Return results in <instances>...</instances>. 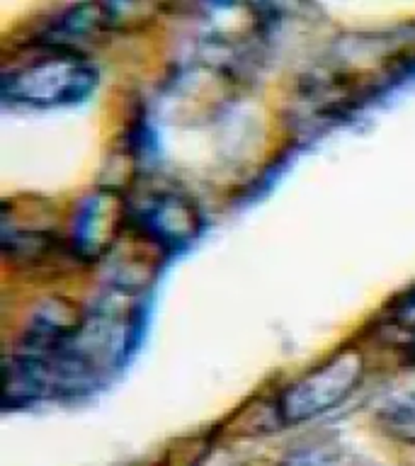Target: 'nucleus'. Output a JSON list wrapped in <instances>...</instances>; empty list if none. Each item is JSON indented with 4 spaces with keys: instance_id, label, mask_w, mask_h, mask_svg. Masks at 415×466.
<instances>
[{
    "instance_id": "f257e3e1",
    "label": "nucleus",
    "mask_w": 415,
    "mask_h": 466,
    "mask_svg": "<svg viewBox=\"0 0 415 466\" xmlns=\"http://www.w3.org/2000/svg\"><path fill=\"white\" fill-rule=\"evenodd\" d=\"M415 68V42L408 36L369 35L349 39L320 61L304 80L301 97L316 115L345 116Z\"/></svg>"
},
{
    "instance_id": "39448f33",
    "label": "nucleus",
    "mask_w": 415,
    "mask_h": 466,
    "mask_svg": "<svg viewBox=\"0 0 415 466\" xmlns=\"http://www.w3.org/2000/svg\"><path fill=\"white\" fill-rule=\"evenodd\" d=\"M124 217H129V209L115 192H95L86 197L73 217L71 248L86 258L100 255L112 246Z\"/></svg>"
},
{
    "instance_id": "0eeeda50",
    "label": "nucleus",
    "mask_w": 415,
    "mask_h": 466,
    "mask_svg": "<svg viewBox=\"0 0 415 466\" xmlns=\"http://www.w3.org/2000/svg\"><path fill=\"white\" fill-rule=\"evenodd\" d=\"M277 466H374L359 451L349 450L345 444L316 442L291 450Z\"/></svg>"
},
{
    "instance_id": "7ed1b4c3",
    "label": "nucleus",
    "mask_w": 415,
    "mask_h": 466,
    "mask_svg": "<svg viewBox=\"0 0 415 466\" xmlns=\"http://www.w3.org/2000/svg\"><path fill=\"white\" fill-rule=\"evenodd\" d=\"M364 379V357L357 350H340L330 360L306 371L287 386L277 400L282 425H301L330 413L355 393Z\"/></svg>"
},
{
    "instance_id": "20e7f679",
    "label": "nucleus",
    "mask_w": 415,
    "mask_h": 466,
    "mask_svg": "<svg viewBox=\"0 0 415 466\" xmlns=\"http://www.w3.org/2000/svg\"><path fill=\"white\" fill-rule=\"evenodd\" d=\"M127 209L153 243L170 250L187 246L202 224L195 199L173 187L146 189L137 197V204Z\"/></svg>"
},
{
    "instance_id": "f03ea898",
    "label": "nucleus",
    "mask_w": 415,
    "mask_h": 466,
    "mask_svg": "<svg viewBox=\"0 0 415 466\" xmlns=\"http://www.w3.org/2000/svg\"><path fill=\"white\" fill-rule=\"evenodd\" d=\"M100 83V73L78 49L51 46L17 64H7L0 78V97L17 107H66L83 102Z\"/></svg>"
},
{
    "instance_id": "423d86ee",
    "label": "nucleus",
    "mask_w": 415,
    "mask_h": 466,
    "mask_svg": "<svg viewBox=\"0 0 415 466\" xmlns=\"http://www.w3.org/2000/svg\"><path fill=\"white\" fill-rule=\"evenodd\" d=\"M115 13H119V7L100 5V3H86V5L68 7L66 13L58 15V22L51 27L46 44L73 49V39L86 42L87 36L112 27Z\"/></svg>"
},
{
    "instance_id": "6e6552de",
    "label": "nucleus",
    "mask_w": 415,
    "mask_h": 466,
    "mask_svg": "<svg viewBox=\"0 0 415 466\" xmlns=\"http://www.w3.org/2000/svg\"><path fill=\"white\" fill-rule=\"evenodd\" d=\"M377 425L386 437L415 447V389L386 399L377 410Z\"/></svg>"
}]
</instances>
